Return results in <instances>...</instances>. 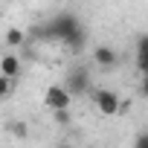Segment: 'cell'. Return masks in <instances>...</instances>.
Wrapping results in <instances>:
<instances>
[{"instance_id": "9", "label": "cell", "mask_w": 148, "mask_h": 148, "mask_svg": "<svg viewBox=\"0 0 148 148\" xmlns=\"http://www.w3.org/2000/svg\"><path fill=\"white\" fill-rule=\"evenodd\" d=\"M12 90H15V79H0V93L9 96Z\"/></svg>"}, {"instance_id": "8", "label": "cell", "mask_w": 148, "mask_h": 148, "mask_svg": "<svg viewBox=\"0 0 148 148\" xmlns=\"http://www.w3.org/2000/svg\"><path fill=\"white\" fill-rule=\"evenodd\" d=\"M6 44H9V47H21V44H23V32H21V29H9V32H6Z\"/></svg>"}, {"instance_id": "6", "label": "cell", "mask_w": 148, "mask_h": 148, "mask_svg": "<svg viewBox=\"0 0 148 148\" xmlns=\"http://www.w3.org/2000/svg\"><path fill=\"white\" fill-rule=\"evenodd\" d=\"M136 70L142 76H148V35H142L136 41Z\"/></svg>"}, {"instance_id": "4", "label": "cell", "mask_w": 148, "mask_h": 148, "mask_svg": "<svg viewBox=\"0 0 148 148\" xmlns=\"http://www.w3.org/2000/svg\"><path fill=\"white\" fill-rule=\"evenodd\" d=\"M73 96H79V93H84L87 87H90V70L87 67H70V73H67V84H64Z\"/></svg>"}, {"instance_id": "1", "label": "cell", "mask_w": 148, "mask_h": 148, "mask_svg": "<svg viewBox=\"0 0 148 148\" xmlns=\"http://www.w3.org/2000/svg\"><path fill=\"white\" fill-rule=\"evenodd\" d=\"M38 35L47 38V41L64 44L70 52H82V47L87 44V32L73 12H58L55 18H49V23L38 26Z\"/></svg>"}, {"instance_id": "3", "label": "cell", "mask_w": 148, "mask_h": 148, "mask_svg": "<svg viewBox=\"0 0 148 148\" xmlns=\"http://www.w3.org/2000/svg\"><path fill=\"white\" fill-rule=\"evenodd\" d=\"M70 99H73V93H70L64 84H52V87H47V93H44V105H47L49 110H70Z\"/></svg>"}, {"instance_id": "12", "label": "cell", "mask_w": 148, "mask_h": 148, "mask_svg": "<svg viewBox=\"0 0 148 148\" xmlns=\"http://www.w3.org/2000/svg\"><path fill=\"white\" fill-rule=\"evenodd\" d=\"M139 93L148 99V76H142V84H139Z\"/></svg>"}, {"instance_id": "11", "label": "cell", "mask_w": 148, "mask_h": 148, "mask_svg": "<svg viewBox=\"0 0 148 148\" xmlns=\"http://www.w3.org/2000/svg\"><path fill=\"white\" fill-rule=\"evenodd\" d=\"M55 119L58 122H70V110H55Z\"/></svg>"}, {"instance_id": "7", "label": "cell", "mask_w": 148, "mask_h": 148, "mask_svg": "<svg viewBox=\"0 0 148 148\" xmlns=\"http://www.w3.org/2000/svg\"><path fill=\"white\" fill-rule=\"evenodd\" d=\"M0 70H3V79H18V73H21V58H18V55H6L3 61H0Z\"/></svg>"}, {"instance_id": "10", "label": "cell", "mask_w": 148, "mask_h": 148, "mask_svg": "<svg viewBox=\"0 0 148 148\" xmlns=\"http://www.w3.org/2000/svg\"><path fill=\"white\" fill-rule=\"evenodd\" d=\"M134 148H148V131L142 134V136H136V145Z\"/></svg>"}, {"instance_id": "2", "label": "cell", "mask_w": 148, "mask_h": 148, "mask_svg": "<svg viewBox=\"0 0 148 148\" xmlns=\"http://www.w3.org/2000/svg\"><path fill=\"white\" fill-rule=\"evenodd\" d=\"M93 105H96L99 113H105V116H116V113L122 110V99H119L113 90H105V87L93 90Z\"/></svg>"}, {"instance_id": "5", "label": "cell", "mask_w": 148, "mask_h": 148, "mask_svg": "<svg viewBox=\"0 0 148 148\" xmlns=\"http://www.w3.org/2000/svg\"><path fill=\"white\" fill-rule=\"evenodd\" d=\"M93 61H96V67H102V70H113V67L119 64V55H116L113 47H96V49H93Z\"/></svg>"}]
</instances>
